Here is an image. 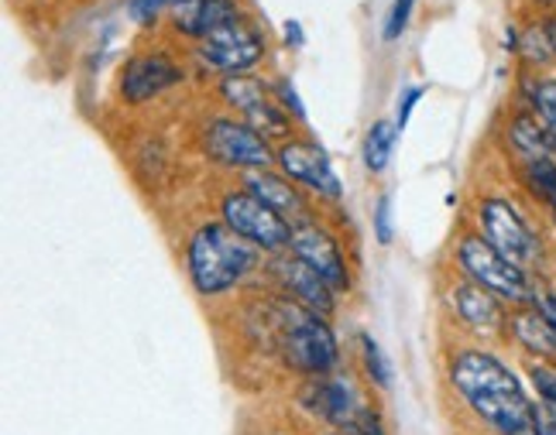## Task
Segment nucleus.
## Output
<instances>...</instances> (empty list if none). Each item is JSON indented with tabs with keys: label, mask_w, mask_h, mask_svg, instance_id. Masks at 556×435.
Listing matches in <instances>:
<instances>
[{
	"label": "nucleus",
	"mask_w": 556,
	"mask_h": 435,
	"mask_svg": "<svg viewBox=\"0 0 556 435\" xmlns=\"http://www.w3.org/2000/svg\"><path fill=\"white\" fill-rule=\"evenodd\" d=\"M248 189L258 195L265 206H271L278 216H282V220H289L292 227L309 223V206L303 200V192H299L292 182L268 176V171H254V176H248Z\"/></svg>",
	"instance_id": "16"
},
{
	"label": "nucleus",
	"mask_w": 556,
	"mask_h": 435,
	"mask_svg": "<svg viewBox=\"0 0 556 435\" xmlns=\"http://www.w3.org/2000/svg\"><path fill=\"white\" fill-rule=\"evenodd\" d=\"M292 254L303 257L306 265L327 281V285L333 292H344L351 289V271H348V260L344 254H340V244L333 241V236L327 230H319L316 223H303L295 227L292 233Z\"/></svg>",
	"instance_id": "10"
},
{
	"label": "nucleus",
	"mask_w": 556,
	"mask_h": 435,
	"mask_svg": "<svg viewBox=\"0 0 556 435\" xmlns=\"http://www.w3.org/2000/svg\"><path fill=\"white\" fill-rule=\"evenodd\" d=\"M422 100V86H409V90L402 93L399 100V114H395V127L405 130V124H409V114H413V106Z\"/></svg>",
	"instance_id": "26"
},
{
	"label": "nucleus",
	"mask_w": 556,
	"mask_h": 435,
	"mask_svg": "<svg viewBox=\"0 0 556 435\" xmlns=\"http://www.w3.org/2000/svg\"><path fill=\"white\" fill-rule=\"evenodd\" d=\"M278 93H282V100H286V111H292L295 117H306V111H303V100H299V93L292 90V82H289V79L278 82Z\"/></svg>",
	"instance_id": "28"
},
{
	"label": "nucleus",
	"mask_w": 556,
	"mask_h": 435,
	"mask_svg": "<svg viewBox=\"0 0 556 435\" xmlns=\"http://www.w3.org/2000/svg\"><path fill=\"white\" fill-rule=\"evenodd\" d=\"M278 330H282V357L292 371L319 378L337 367V336L319 312L299 306V302H286Z\"/></svg>",
	"instance_id": "3"
},
{
	"label": "nucleus",
	"mask_w": 556,
	"mask_h": 435,
	"mask_svg": "<svg viewBox=\"0 0 556 435\" xmlns=\"http://www.w3.org/2000/svg\"><path fill=\"white\" fill-rule=\"evenodd\" d=\"M224 97L244 114L248 127H254L265 138H286L289 135V117L282 114V106H275L265 97V86L251 76H227L224 79Z\"/></svg>",
	"instance_id": "9"
},
{
	"label": "nucleus",
	"mask_w": 556,
	"mask_h": 435,
	"mask_svg": "<svg viewBox=\"0 0 556 435\" xmlns=\"http://www.w3.org/2000/svg\"><path fill=\"white\" fill-rule=\"evenodd\" d=\"M303 408L324 422L348 425V428H354L357 415L365 411L357 405L354 387L348 381H309V387L303 391Z\"/></svg>",
	"instance_id": "14"
},
{
	"label": "nucleus",
	"mask_w": 556,
	"mask_h": 435,
	"mask_svg": "<svg viewBox=\"0 0 556 435\" xmlns=\"http://www.w3.org/2000/svg\"><path fill=\"white\" fill-rule=\"evenodd\" d=\"M478 220L484 230V241L505 254L511 265H519L522 271L540 260V241L532 227L516 213V206L505 200H484L478 209Z\"/></svg>",
	"instance_id": "6"
},
{
	"label": "nucleus",
	"mask_w": 556,
	"mask_h": 435,
	"mask_svg": "<svg viewBox=\"0 0 556 435\" xmlns=\"http://www.w3.org/2000/svg\"><path fill=\"white\" fill-rule=\"evenodd\" d=\"M511 333H516V340L529 354L556 357V325L540 309H522L516 319H511Z\"/></svg>",
	"instance_id": "18"
},
{
	"label": "nucleus",
	"mask_w": 556,
	"mask_h": 435,
	"mask_svg": "<svg viewBox=\"0 0 556 435\" xmlns=\"http://www.w3.org/2000/svg\"><path fill=\"white\" fill-rule=\"evenodd\" d=\"M529 97H532V106H536V114L543 117V127L556 141V79H536L529 86Z\"/></svg>",
	"instance_id": "20"
},
{
	"label": "nucleus",
	"mask_w": 556,
	"mask_h": 435,
	"mask_svg": "<svg viewBox=\"0 0 556 435\" xmlns=\"http://www.w3.org/2000/svg\"><path fill=\"white\" fill-rule=\"evenodd\" d=\"M238 17H241V11L233 0H182L176 8V28L189 38L203 41Z\"/></svg>",
	"instance_id": "15"
},
{
	"label": "nucleus",
	"mask_w": 556,
	"mask_h": 435,
	"mask_svg": "<svg viewBox=\"0 0 556 435\" xmlns=\"http://www.w3.org/2000/svg\"><path fill=\"white\" fill-rule=\"evenodd\" d=\"M200 59L217 73L241 76L244 69H251V65H258L265 59V38L251 21L238 17V21H230V25H224L220 31H213L210 38H203Z\"/></svg>",
	"instance_id": "7"
},
{
	"label": "nucleus",
	"mask_w": 556,
	"mask_h": 435,
	"mask_svg": "<svg viewBox=\"0 0 556 435\" xmlns=\"http://www.w3.org/2000/svg\"><path fill=\"white\" fill-rule=\"evenodd\" d=\"M182 0H131V4H127V14H131L135 21H141V25H148V21H155L162 11H168V8H179Z\"/></svg>",
	"instance_id": "22"
},
{
	"label": "nucleus",
	"mask_w": 556,
	"mask_h": 435,
	"mask_svg": "<svg viewBox=\"0 0 556 435\" xmlns=\"http://www.w3.org/2000/svg\"><path fill=\"white\" fill-rule=\"evenodd\" d=\"M413 4H416V0H395V4H392L389 17H384V38H389V41H395L405 31V25H409Z\"/></svg>",
	"instance_id": "23"
},
{
	"label": "nucleus",
	"mask_w": 556,
	"mask_h": 435,
	"mask_svg": "<svg viewBox=\"0 0 556 435\" xmlns=\"http://www.w3.org/2000/svg\"><path fill=\"white\" fill-rule=\"evenodd\" d=\"M278 165H282V171L292 179V182H303L316 192L330 195V200H337L340 195V179L337 171L327 158V151H319L316 144L309 141H292V144H282L278 148Z\"/></svg>",
	"instance_id": "12"
},
{
	"label": "nucleus",
	"mask_w": 556,
	"mask_h": 435,
	"mask_svg": "<svg viewBox=\"0 0 556 435\" xmlns=\"http://www.w3.org/2000/svg\"><path fill=\"white\" fill-rule=\"evenodd\" d=\"M375 230H378V244L389 247L392 244V200L389 195H381L375 206Z\"/></svg>",
	"instance_id": "24"
},
{
	"label": "nucleus",
	"mask_w": 556,
	"mask_h": 435,
	"mask_svg": "<svg viewBox=\"0 0 556 435\" xmlns=\"http://www.w3.org/2000/svg\"><path fill=\"white\" fill-rule=\"evenodd\" d=\"M224 223L262 251L289 247L292 233H295V227L289 220H282L271 206H265L254 192H230L227 195L224 200Z\"/></svg>",
	"instance_id": "5"
},
{
	"label": "nucleus",
	"mask_w": 556,
	"mask_h": 435,
	"mask_svg": "<svg viewBox=\"0 0 556 435\" xmlns=\"http://www.w3.org/2000/svg\"><path fill=\"white\" fill-rule=\"evenodd\" d=\"M451 302H454L457 316L470 325V330H498L502 319H505L502 306H498V295H491L488 289L475 285V281L457 285Z\"/></svg>",
	"instance_id": "17"
},
{
	"label": "nucleus",
	"mask_w": 556,
	"mask_h": 435,
	"mask_svg": "<svg viewBox=\"0 0 556 435\" xmlns=\"http://www.w3.org/2000/svg\"><path fill=\"white\" fill-rule=\"evenodd\" d=\"M275 274L289 289V295L299 302V306H306V309H313L319 316L333 312V289L306 265L303 257H295V254L292 257H278L275 260Z\"/></svg>",
	"instance_id": "13"
},
{
	"label": "nucleus",
	"mask_w": 556,
	"mask_h": 435,
	"mask_svg": "<svg viewBox=\"0 0 556 435\" xmlns=\"http://www.w3.org/2000/svg\"><path fill=\"white\" fill-rule=\"evenodd\" d=\"M176 82H182L179 65L162 52H152V55H138L127 62L124 79H121V93L127 103L138 106V103L162 97L165 90H173Z\"/></svg>",
	"instance_id": "11"
},
{
	"label": "nucleus",
	"mask_w": 556,
	"mask_h": 435,
	"mask_svg": "<svg viewBox=\"0 0 556 435\" xmlns=\"http://www.w3.org/2000/svg\"><path fill=\"white\" fill-rule=\"evenodd\" d=\"M457 260L464 274L475 281V285L488 289L491 295L508 298V302H529L532 289L526 281V271L519 265H511L505 254H498L484 236H464L457 247Z\"/></svg>",
	"instance_id": "4"
},
{
	"label": "nucleus",
	"mask_w": 556,
	"mask_h": 435,
	"mask_svg": "<svg viewBox=\"0 0 556 435\" xmlns=\"http://www.w3.org/2000/svg\"><path fill=\"white\" fill-rule=\"evenodd\" d=\"M532 381H536L543 401L556 408V371H549V367H532Z\"/></svg>",
	"instance_id": "25"
},
{
	"label": "nucleus",
	"mask_w": 556,
	"mask_h": 435,
	"mask_svg": "<svg viewBox=\"0 0 556 435\" xmlns=\"http://www.w3.org/2000/svg\"><path fill=\"white\" fill-rule=\"evenodd\" d=\"M361 357H365V367H368V378L378 384V387H389L392 384V367H389V360H384V354H381V346L365 333L361 336Z\"/></svg>",
	"instance_id": "21"
},
{
	"label": "nucleus",
	"mask_w": 556,
	"mask_h": 435,
	"mask_svg": "<svg viewBox=\"0 0 556 435\" xmlns=\"http://www.w3.org/2000/svg\"><path fill=\"white\" fill-rule=\"evenodd\" d=\"M395 138H399V127L392 120H375L368 138H365V165L368 171H384L392 162V148H395Z\"/></svg>",
	"instance_id": "19"
},
{
	"label": "nucleus",
	"mask_w": 556,
	"mask_h": 435,
	"mask_svg": "<svg viewBox=\"0 0 556 435\" xmlns=\"http://www.w3.org/2000/svg\"><path fill=\"white\" fill-rule=\"evenodd\" d=\"M258 247L227 223H203L189 241V278L200 295H220L254 271Z\"/></svg>",
	"instance_id": "2"
},
{
	"label": "nucleus",
	"mask_w": 556,
	"mask_h": 435,
	"mask_svg": "<svg viewBox=\"0 0 556 435\" xmlns=\"http://www.w3.org/2000/svg\"><path fill=\"white\" fill-rule=\"evenodd\" d=\"M532 428H536V435H556V408L553 405H536V411H532Z\"/></svg>",
	"instance_id": "27"
},
{
	"label": "nucleus",
	"mask_w": 556,
	"mask_h": 435,
	"mask_svg": "<svg viewBox=\"0 0 556 435\" xmlns=\"http://www.w3.org/2000/svg\"><path fill=\"white\" fill-rule=\"evenodd\" d=\"M546 203H549V206H553V220H556V192H553V195H549V200H546Z\"/></svg>",
	"instance_id": "31"
},
{
	"label": "nucleus",
	"mask_w": 556,
	"mask_h": 435,
	"mask_svg": "<svg viewBox=\"0 0 556 435\" xmlns=\"http://www.w3.org/2000/svg\"><path fill=\"white\" fill-rule=\"evenodd\" d=\"M451 384L470 405V411L498 435H536V428H532L536 405L529 401L516 371L502 363L495 354L460 350L451 360Z\"/></svg>",
	"instance_id": "1"
},
{
	"label": "nucleus",
	"mask_w": 556,
	"mask_h": 435,
	"mask_svg": "<svg viewBox=\"0 0 556 435\" xmlns=\"http://www.w3.org/2000/svg\"><path fill=\"white\" fill-rule=\"evenodd\" d=\"M286 38L295 41V46H303V31H299V21H289V25H286Z\"/></svg>",
	"instance_id": "29"
},
{
	"label": "nucleus",
	"mask_w": 556,
	"mask_h": 435,
	"mask_svg": "<svg viewBox=\"0 0 556 435\" xmlns=\"http://www.w3.org/2000/svg\"><path fill=\"white\" fill-rule=\"evenodd\" d=\"M206 151L213 162L230 165V168H268L275 162L268 141L254 127L238 120H213L206 127Z\"/></svg>",
	"instance_id": "8"
},
{
	"label": "nucleus",
	"mask_w": 556,
	"mask_h": 435,
	"mask_svg": "<svg viewBox=\"0 0 556 435\" xmlns=\"http://www.w3.org/2000/svg\"><path fill=\"white\" fill-rule=\"evenodd\" d=\"M546 35H549V49L556 52V21H549V25H546Z\"/></svg>",
	"instance_id": "30"
}]
</instances>
